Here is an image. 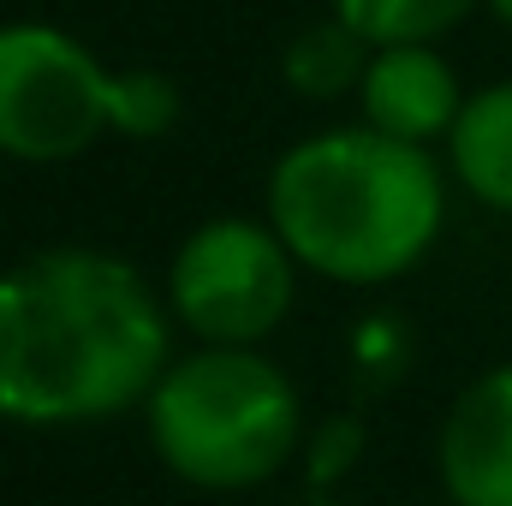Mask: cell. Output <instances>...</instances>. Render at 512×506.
<instances>
[{
	"label": "cell",
	"mask_w": 512,
	"mask_h": 506,
	"mask_svg": "<svg viewBox=\"0 0 512 506\" xmlns=\"http://www.w3.org/2000/svg\"><path fill=\"white\" fill-rule=\"evenodd\" d=\"M173 364V310L114 251L54 245L0 268V417L72 429L137 411Z\"/></svg>",
	"instance_id": "cell-1"
},
{
	"label": "cell",
	"mask_w": 512,
	"mask_h": 506,
	"mask_svg": "<svg viewBox=\"0 0 512 506\" xmlns=\"http://www.w3.org/2000/svg\"><path fill=\"white\" fill-rule=\"evenodd\" d=\"M268 221L304 274L334 286H387L435 251L447 227V173L429 143L376 126L298 137L268 173Z\"/></svg>",
	"instance_id": "cell-2"
},
{
	"label": "cell",
	"mask_w": 512,
	"mask_h": 506,
	"mask_svg": "<svg viewBox=\"0 0 512 506\" xmlns=\"http://www.w3.org/2000/svg\"><path fill=\"white\" fill-rule=\"evenodd\" d=\"M155 459L203 489L245 495L274 483L304 441V393L262 346H197L143 399Z\"/></svg>",
	"instance_id": "cell-3"
},
{
	"label": "cell",
	"mask_w": 512,
	"mask_h": 506,
	"mask_svg": "<svg viewBox=\"0 0 512 506\" xmlns=\"http://www.w3.org/2000/svg\"><path fill=\"white\" fill-rule=\"evenodd\" d=\"M298 298V256L262 215H215L167 262V310L203 346H262Z\"/></svg>",
	"instance_id": "cell-4"
},
{
	"label": "cell",
	"mask_w": 512,
	"mask_h": 506,
	"mask_svg": "<svg viewBox=\"0 0 512 506\" xmlns=\"http://www.w3.org/2000/svg\"><path fill=\"white\" fill-rule=\"evenodd\" d=\"M114 72L60 24H0V155L60 167L108 137Z\"/></svg>",
	"instance_id": "cell-5"
},
{
	"label": "cell",
	"mask_w": 512,
	"mask_h": 506,
	"mask_svg": "<svg viewBox=\"0 0 512 506\" xmlns=\"http://www.w3.org/2000/svg\"><path fill=\"white\" fill-rule=\"evenodd\" d=\"M435 471L453 506H512V364L483 370L447 405Z\"/></svg>",
	"instance_id": "cell-6"
},
{
	"label": "cell",
	"mask_w": 512,
	"mask_h": 506,
	"mask_svg": "<svg viewBox=\"0 0 512 506\" xmlns=\"http://www.w3.org/2000/svg\"><path fill=\"white\" fill-rule=\"evenodd\" d=\"M465 108L459 72L435 42H393L376 48L358 84V114L364 126L405 137V143H447V131Z\"/></svg>",
	"instance_id": "cell-7"
},
{
	"label": "cell",
	"mask_w": 512,
	"mask_h": 506,
	"mask_svg": "<svg viewBox=\"0 0 512 506\" xmlns=\"http://www.w3.org/2000/svg\"><path fill=\"white\" fill-rule=\"evenodd\" d=\"M447 167L465 197H477L495 215H512V78L465 96L447 131Z\"/></svg>",
	"instance_id": "cell-8"
},
{
	"label": "cell",
	"mask_w": 512,
	"mask_h": 506,
	"mask_svg": "<svg viewBox=\"0 0 512 506\" xmlns=\"http://www.w3.org/2000/svg\"><path fill=\"white\" fill-rule=\"evenodd\" d=\"M370 42L346 24V18H322V24H304L286 54H280V78L292 96L304 102H340V96H358L364 84V66H370Z\"/></svg>",
	"instance_id": "cell-9"
},
{
	"label": "cell",
	"mask_w": 512,
	"mask_h": 506,
	"mask_svg": "<svg viewBox=\"0 0 512 506\" xmlns=\"http://www.w3.org/2000/svg\"><path fill=\"white\" fill-rule=\"evenodd\" d=\"M477 6L483 0H334V18H346L370 48H393V42H441Z\"/></svg>",
	"instance_id": "cell-10"
},
{
	"label": "cell",
	"mask_w": 512,
	"mask_h": 506,
	"mask_svg": "<svg viewBox=\"0 0 512 506\" xmlns=\"http://www.w3.org/2000/svg\"><path fill=\"white\" fill-rule=\"evenodd\" d=\"M108 126L131 143L167 137L179 126V84L155 66H120L108 84Z\"/></svg>",
	"instance_id": "cell-11"
},
{
	"label": "cell",
	"mask_w": 512,
	"mask_h": 506,
	"mask_svg": "<svg viewBox=\"0 0 512 506\" xmlns=\"http://www.w3.org/2000/svg\"><path fill=\"white\" fill-rule=\"evenodd\" d=\"M483 6H489V12H495V18L512 30V0H483Z\"/></svg>",
	"instance_id": "cell-12"
}]
</instances>
